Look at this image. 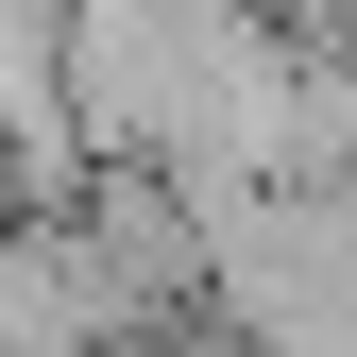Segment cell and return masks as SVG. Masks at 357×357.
Masks as SVG:
<instances>
[{
  "label": "cell",
  "mask_w": 357,
  "mask_h": 357,
  "mask_svg": "<svg viewBox=\"0 0 357 357\" xmlns=\"http://www.w3.org/2000/svg\"><path fill=\"white\" fill-rule=\"evenodd\" d=\"M85 17H137V34H221V17H273V0H85Z\"/></svg>",
  "instance_id": "6da1fadb"
}]
</instances>
